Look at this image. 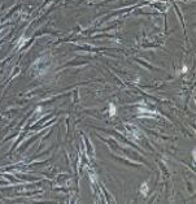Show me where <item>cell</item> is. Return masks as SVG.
<instances>
[{
    "mask_svg": "<svg viewBox=\"0 0 196 204\" xmlns=\"http://www.w3.org/2000/svg\"><path fill=\"white\" fill-rule=\"evenodd\" d=\"M116 113H117V109H116L114 104H109V115L110 116H116Z\"/></svg>",
    "mask_w": 196,
    "mask_h": 204,
    "instance_id": "6da1fadb",
    "label": "cell"
},
{
    "mask_svg": "<svg viewBox=\"0 0 196 204\" xmlns=\"http://www.w3.org/2000/svg\"><path fill=\"white\" fill-rule=\"evenodd\" d=\"M142 192H143L144 195L148 192V186H147L146 183H143V185H142Z\"/></svg>",
    "mask_w": 196,
    "mask_h": 204,
    "instance_id": "7a4b0ae2",
    "label": "cell"
},
{
    "mask_svg": "<svg viewBox=\"0 0 196 204\" xmlns=\"http://www.w3.org/2000/svg\"><path fill=\"white\" fill-rule=\"evenodd\" d=\"M186 72H187V66L184 65V66L182 68V73H186Z\"/></svg>",
    "mask_w": 196,
    "mask_h": 204,
    "instance_id": "3957f363",
    "label": "cell"
}]
</instances>
